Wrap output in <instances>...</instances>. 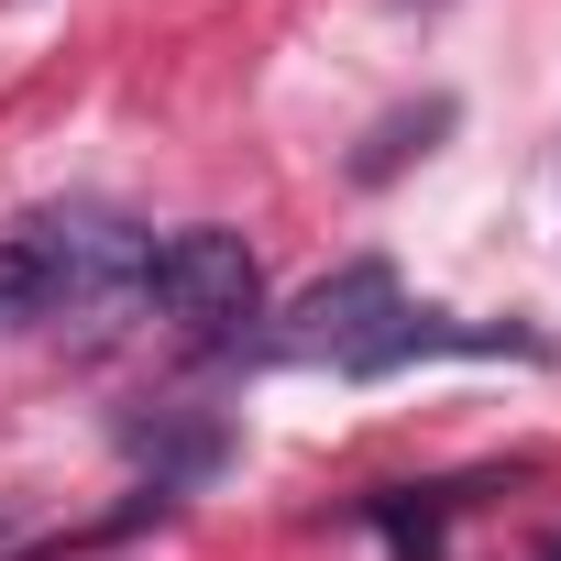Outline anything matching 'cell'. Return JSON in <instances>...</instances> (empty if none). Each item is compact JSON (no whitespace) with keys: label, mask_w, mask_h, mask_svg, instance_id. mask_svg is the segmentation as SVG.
<instances>
[{"label":"cell","mask_w":561,"mask_h":561,"mask_svg":"<svg viewBox=\"0 0 561 561\" xmlns=\"http://www.w3.org/2000/svg\"><path fill=\"white\" fill-rule=\"evenodd\" d=\"M144 275V231L111 220V209H56V220H23L0 231V342L34 331V320H67V309H100Z\"/></svg>","instance_id":"6da1fadb"},{"label":"cell","mask_w":561,"mask_h":561,"mask_svg":"<svg viewBox=\"0 0 561 561\" xmlns=\"http://www.w3.org/2000/svg\"><path fill=\"white\" fill-rule=\"evenodd\" d=\"M133 298H144L154 320H176L187 342H231V331L264 309V253H253L242 231H220V220L165 231V242H144Z\"/></svg>","instance_id":"7a4b0ae2"},{"label":"cell","mask_w":561,"mask_h":561,"mask_svg":"<svg viewBox=\"0 0 561 561\" xmlns=\"http://www.w3.org/2000/svg\"><path fill=\"white\" fill-rule=\"evenodd\" d=\"M386 320H397V275H386V264H353L342 287H320V298L298 309V353H320V342H331V353L353 364Z\"/></svg>","instance_id":"3957f363"},{"label":"cell","mask_w":561,"mask_h":561,"mask_svg":"<svg viewBox=\"0 0 561 561\" xmlns=\"http://www.w3.org/2000/svg\"><path fill=\"white\" fill-rule=\"evenodd\" d=\"M539 561H561V539H539Z\"/></svg>","instance_id":"277c9868"}]
</instances>
